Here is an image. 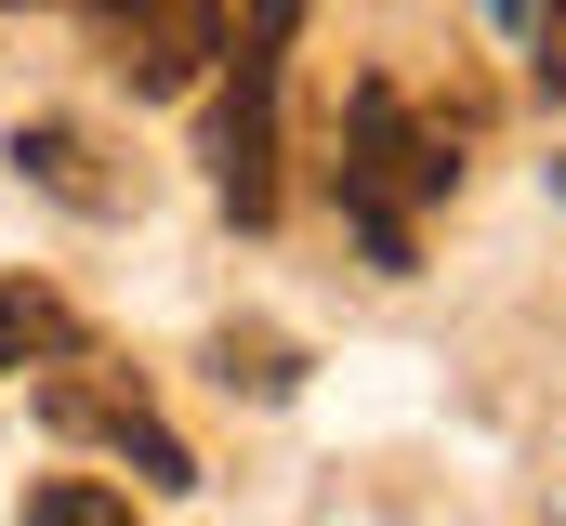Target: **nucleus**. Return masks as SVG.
Masks as SVG:
<instances>
[{
	"label": "nucleus",
	"mask_w": 566,
	"mask_h": 526,
	"mask_svg": "<svg viewBox=\"0 0 566 526\" xmlns=\"http://www.w3.org/2000/svg\"><path fill=\"white\" fill-rule=\"evenodd\" d=\"M40 421L53 434H93V448H119L145 487H198V448L158 421V394L133 369H93V356H53V382H40Z\"/></svg>",
	"instance_id": "3"
},
{
	"label": "nucleus",
	"mask_w": 566,
	"mask_h": 526,
	"mask_svg": "<svg viewBox=\"0 0 566 526\" xmlns=\"http://www.w3.org/2000/svg\"><path fill=\"white\" fill-rule=\"evenodd\" d=\"M27 526H145L119 487H93V474H53L40 501H27Z\"/></svg>",
	"instance_id": "8"
},
{
	"label": "nucleus",
	"mask_w": 566,
	"mask_h": 526,
	"mask_svg": "<svg viewBox=\"0 0 566 526\" xmlns=\"http://www.w3.org/2000/svg\"><path fill=\"white\" fill-rule=\"evenodd\" d=\"M329 185H343V224L369 238V263H409V211L461 185V158L409 119V93L396 80H356V106H343V158H329Z\"/></svg>",
	"instance_id": "1"
},
{
	"label": "nucleus",
	"mask_w": 566,
	"mask_h": 526,
	"mask_svg": "<svg viewBox=\"0 0 566 526\" xmlns=\"http://www.w3.org/2000/svg\"><path fill=\"white\" fill-rule=\"evenodd\" d=\"M80 27L133 93H198L224 66V0H80Z\"/></svg>",
	"instance_id": "4"
},
{
	"label": "nucleus",
	"mask_w": 566,
	"mask_h": 526,
	"mask_svg": "<svg viewBox=\"0 0 566 526\" xmlns=\"http://www.w3.org/2000/svg\"><path fill=\"white\" fill-rule=\"evenodd\" d=\"M224 93H211V185L238 224H277V80H290V40H303V0H251L224 27Z\"/></svg>",
	"instance_id": "2"
},
{
	"label": "nucleus",
	"mask_w": 566,
	"mask_h": 526,
	"mask_svg": "<svg viewBox=\"0 0 566 526\" xmlns=\"http://www.w3.org/2000/svg\"><path fill=\"white\" fill-rule=\"evenodd\" d=\"M13 171H27L40 198H66V211H93V224H106V211L133 198V185H119V171L93 158V132H66V119H27V132H13Z\"/></svg>",
	"instance_id": "5"
},
{
	"label": "nucleus",
	"mask_w": 566,
	"mask_h": 526,
	"mask_svg": "<svg viewBox=\"0 0 566 526\" xmlns=\"http://www.w3.org/2000/svg\"><path fill=\"white\" fill-rule=\"evenodd\" d=\"M211 382H224V394H264V408H277V394L303 382V356H290L277 329H211Z\"/></svg>",
	"instance_id": "7"
},
{
	"label": "nucleus",
	"mask_w": 566,
	"mask_h": 526,
	"mask_svg": "<svg viewBox=\"0 0 566 526\" xmlns=\"http://www.w3.org/2000/svg\"><path fill=\"white\" fill-rule=\"evenodd\" d=\"M53 356H80V316L40 276H0V369H53Z\"/></svg>",
	"instance_id": "6"
},
{
	"label": "nucleus",
	"mask_w": 566,
	"mask_h": 526,
	"mask_svg": "<svg viewBox=\"0 0 566 526\" xmlns=\"http://www.w3.org/2000/svg\"><path fill=\"white\" fill-rule=\"evenodd\" d=\"M488 13H501V27H527V13H541V0H488Z\"/></svg>",
	"instance_id": "10"
},
{
	"label": "nucleus",
	"mask_w": 566,
	"mask_h": 526,
	"mask_svg": "<svg viewBox=\"0 0 566 526\" xmlns=\"http://www.w3.org/2000/svg\"><path fill=\"white\" fill-rule=\"evenodd\" d=\"M527 66H541V93H566V0L527 13Z\"/></svg>",
	"instance_id": "9"
}]
</instances>
